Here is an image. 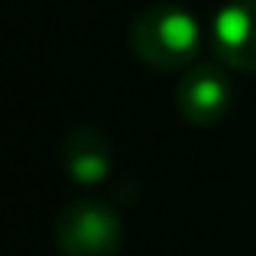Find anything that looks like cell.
I'll list each match as a JSON object with an SVG mask.
<instances>
[{
    "mask_svg": "<svg viewBox=\"0 0 256 256\" xmlns=\"http://www.w3.org/2000/svg\"><path fill=\"white\" fill-rule=\"evenodd\" d=\"M52 240L62 256H117L124 246V224L104 201L75 198L58 211Z\"/></svg>",
    "mask_w": 256,
    "mask_h": 256,
    "instance_id": "cell-2",
    "label": "cell"
},
{
    "mask_svg": "<svg viewBox=\"0 0 256 256\" xmlns=\"http://www.w3.org/2000/svg\"><path fill=\"white\" fill-rule=\"evenodd\" d=\"M130 49L150 68H188L201 49V26L185 6L152 4L130 23Z\"/></svg>",
    "mask_w": 256,
    "mask_h": 256,
    "instance_id": "cell-1",
    "label": "cell"
},
{
    "mask_svg": "<svg viewBox=\"0 0 256 256\" xmlns=\"http://www.w3.org/2000/svg\"><path fill=\"white\" fill-rule=\"evenodd\" d=\"M211 49L220 65L256 75V0H230L211 20Z\"/></svg>",
    "mask_w": 256,
    "mask_h": 256,
    "instance_id": "cell-4",
    "label": "cell"
},
{
    "mask_svg": "<svg viewBox=\"0 0 256 256\" xmlns=\"http://www.w3.org/2000/svg\"><path fill=\"white\" fill-rule=\"evenodd\" d=\"M175 107L192 126H218L234 110V82L220 65H194L175 88Z\"/></svg>",
    "mask_w": 256,
    "mask_h": 256,
    "instance_id": "cell-3",
    "label": "cell"
},
{
    "mask_svg": "<svg viewBox=\"0 0 256 256\" xmlns=\"http://www.w3.org/2000/svg\"><path fill=\"white\" fill-rule=\"evenodd\" d=\"M62 162L65 172L72 175V182L78 185H100L110 175L114 150L104 130H98L94 124H78L68 130V136L62 140Z\"/></svg>",
    "mask_w": 256,
    "mask_h": 256,
    "instance_id": "cell-5",
    "label": "cell"
}]
</instances>
